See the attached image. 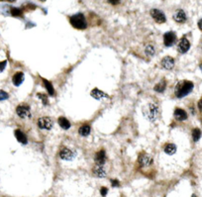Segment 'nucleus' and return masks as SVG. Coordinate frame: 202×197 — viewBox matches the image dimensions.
<instances>
[{"label":"nucleus","instance_id":"nucleus-1","mask_svg":"<svg viewBox=\"0 0 202 197\" xmlns=\"http://www.w3.org/2000/svg\"><path fill=\"white\" fill-rule=\"evenodd\" d=\"M193 87H194L193 82L188 81V80H182V81L176 84L174 93H176V96L177 98H182L189 94L192 91V89H193Z\"/></svg>","mask_w":202,"mask_h":197},{"label":"nucleus","instance_id":"nucleus-2","mask_svg":"<svg viewBox=\"0 0 202 197\" xmlns=\"http://www.w3.org/2000/svg\"><path fill=\"white\" fill-rule=\"evenodd\" d=\"M144 115L145 117L151 121V122H154L156 119H158L159 115H160V110H159V107L158 105L154 104V103H149L147 105L146 108H144Z\"/></svg>","mask_w":202,"mask_h":197},{"label":"nucleus","instance_id":"nucleus-3","mask_svg":"<svg viewBox=\"0 0 202 197\" xmlns=\"http://www.w3.org/2000/svg\"><path fill=\"white\" fill-rule=\"evenodd\" d=\"M70 24L73 25V28L78 29V30H84L86 28V21H85V17L81 13H78V14H75L73 16L70 17Z\"/></svg>","mask_w":202,"mask_h":197},{"label":"nucleus","instance_id":"nucleus-4","mask_svg":"<svg viewBox=\"0 0 202 197\" xmlns=\"http://www.w3.org/2000/svg\"><path fill=\"white\" fill-rule=\"evenodd\" d=\"M38 127L43 130H51L53 126V121L50 117H41L38 120Z\"/></svg>","mask_w":202,"mask_h":197},{"label":"nucleus","instance_id":"nucleus-5","mask_svg":"<svg viewBox=\"0 0 202 197\" xmlns=\"http://www.w3.org/2000/svg\"><path fill=\"white\" fill-rule=\"evenodd\" d=\"M16 113L19 116L20 118L25 119V118H31V111H30V107L27 106L25 104L19 105L16 108Z\"/></svg>","mask_w":202,"mask_h":197},{"label":"nucleus","instance_id":"nucleus-6","mask_svg":"<svg viewBox=\"0 0 202 197\" xmlns=\"http://www.w3.org/2000/svg\"><path fill=\"white\" fill-rule=\"evenodd\" d=\"M151 16L154 18V20L156 22V23H164L167 21V18H165V15L163 11L159 10V9H152L151 10Z\"/></svg>","mask_w":202,"mask_h":197},{"label":"nucleus","instance_id":"nucleus-7","mask_svg":"<svg viewBox=\"0 0 202 197\" xmlns=\"http://www.w3.org/2000/svg\"><path fill=\"white\" fill-rule=\"evenodd\" d=\"M74 153L71 150L67 149V148L64 147L61 148V151H60V158L64 160H73L74 158Z\"/></svg>","mask_w":202,"mask_h":197},{"label":"nucleus","instance_id":"nucleus-8","mask_svg":"<svg viewBox=\"0 0 202 197\" xmlns=\"http://www.w3.org/2000/svg\"><path fill=\"white\" fill-rule=\"evenodd\" d=\"M176 41V36L173 32H168L164 36V44L165 47H172Z\"/></svg>","mask_w":202,"mask_h":197},{"label":"nucleus","instance_id":"nucleus-9","mask_svg":"<svg viewBox=\"0 0 202 197\" xmlns=\"http://www.w3.org/2000/svg\"><path fill=\"white\" fill-rule=\"evenodd\" d=\"M190 49V43L186 38H182L177 44V50L180 53H185Z\"/></svg>","mask_w":202,"mask_h":197},{"label":"nucleus","instance_id":"nucleus-10","mask_svg":"<svg viewBox=\"0 0 202 197\" xmlns=\"http://www.w3.org/2000/svg\"><path fill=\"white\" fill-rule=\"evenodd\" d=\"M139 164L142 167H149L152 164V158L147 154H142L139 156Z\"/></svg>","mask_w":202,"mask_h":197},{"label":"nucleus","instance_id":"nucleus-11","mask_svg":"<svg viewBox=\"0 0 202 197\" xmlns=\"http://www.w3.org/2000/svg\"><path fill=\"white\" fill-rule=\"evenodd\" d=\"M161 66L164 69L170 70L174 68V60L172 57H164L163 60H161Z\"/></svg>","mask_w":202,"mask_h":197},{"label":"nucleus","instance_id":"nucleus-12","mask_svg":"<svg viewBox=\"0 0 202 197\" xmlns=\"http://www.w3.org/2000/svg\"><path fill=\"white\" fill-rule=\"evenodd\" d=\"M173 19L177 23H184L186 21V14L185 12L179 9V10H176L173 14Z\"/></svg>","mask_w":202,"mask_h":197},{"label":"nucleus","instance_id":"nucleus-13","mask_svg":"<svg viewBox=\"0 0 202 197\" xmlns=\"http://www.w3.org/2000/svg\"><path fill=\"white\" fill-rule=\"evenodd\" d=\"M94 160H95L96 164H100L103 165L106 160V155H105V152L101 150L99 152H97L96 155H95V158H94Z\"/></svg>","mask_w":202,"mask_h":197},{"label":"nucleus","instance_id":"nucleus-14","mask_svg":"<svg viewBox=\"0 0 202 197\" xmlns=\"http://www.w3.org/2000/svg\"><path fill=\"white\" fill-rule=\"evenodd\" d=\"M173 116H174V118L178 121H184L187 119V113L183 109H180V108H176L174 110Z\"/></svg>","mask_w":202,"mask_h":197},{"label":"nucleus","instance_id":"nucleus-15","mask_svg":"<svg viewBox=\"0 0 202 197\" xmlns=\"http://www.w3.org/2000/svg\"><path fill=\"white\" fill-rule=\"evenodd\" d=\"M24 81V73L19 71V73H16L12 77V82L15 86H19L20 84Z\"/></svg>","mask_w":202,"mask_h":197},{"label":"nucleus","instance_id":"nucleus-16","mask_svg":"<svg viewBox=\"0 0 202 197\" xmlns=\"http://www.w3.org/2000/svg\"><path fill=\"white\" fill-rule=\"evenodd\" d=\"M91 96L94 98V99H96V100H102L103 98H107V97H108V95H107L105 92L99 90L98 88L93 89V90L91 91Z\"/></svg>","mask_w":202,"mask_h":197},{"label":"nucleus","instance_id":"nucleus-17","mask_svg":"<svg viewBox=\"0 0 202 197\" xmlns=\"http://www.w3.org/2000/svg\"><path fill=\"white\" fill-rule=\"evenodd\" d=\"M93 173L94 175H96L97 177H104L106 176V171L103 167V165L100 164H96L93 168Z\"/></svg>","mask_w":202,"mask_h":197},{"label":"nucleus","instance_id":"nucleus-18","mask_svg":"<svg viewBox=\"0 0 202 197\" xmlns=\"http://www.w3.org/2000/svg\"><path fill=\"white\" fill-rule=\"evenodd\" d=\"M14 134H15V137L17 139V141L19 142V143H21V144L26 145L27 143H28V140H27L26 135L21 131V130H15Z\"/></svg>","mask_w":202,"mask_h":197},{"label":"nucleus","instance_id":"nucleus-19","mask_svg":"<svg viewBox=\"0 0 202 197\" xmlns=\"http://www.w3.org/2000/svg\"><path fill=\"white\" fill-rule=\"evenodd\" d=\"M164 152L165 154H168L169 156H172L173 154H176V146L173 144H167L164 147Z\"/></svg>","mask_w":202,"mask_h":197},{"label":"nucleus","instance_id":"nucleus-20","mask_svg":"<svg viewBox=\"0 0 202 197\" xmlns=\"http://www.w3.org/2000/svg\"><path fill=\"white\" fill-rule=\"evenodd\" d=\"M57 122H59V125L60 126L64 129V130H67L70 128V122L69 120H67L65 117H60L59 119H57Z\"/></svg>","mask_w":202,"mask_h":197},{"label":"nucleus","instance_id":"nucleus-21","mask_svg":"<svg viewBox=\"0 0 202 197\" xmlns=\"http://www.w3.org/2000/svg\"><path fill=\"white\" fill-rule=\"evenodd\" d=\"M90 131H91V128L89 125H83V126H81L79 128L78 130V133L80 136L82 137H87L89 134H90Z\"/></svg>","mask_w":202,"mask_h":197},{"label":"nucleus","instance_id":"nucleus-22","mask_svg":"<svg viewBox=\"0 0 202 197\" xmlns=\"http://www.w3.org/2000/svg\"><path fill=\"white\" fill-rule=\"evenodd\" d=\"M43 83H44V86L46 87L49 94L52 95V96L55 95V89H53L52 83L50 81H48V80H46V79H43Z\"/></svg>","mask_w":202,"mask_h":197},{"label":"nucleus","instance_id":"nucleus-23","mask_svg":"<svg viewBox=\"0 0 202 197\" xmlns=\"http://www.w3.org/2000/svg\"><path fill=\"white\" fill-rule=\"evenodd\" d=\"M165 87H167V83H165V81H160V83H158L154 87V90L156 91V92H164L165 90Z\"/></svg>","mask_w":202,"mask_h":197},{"label":"nucleus","instance_id":"nucleus-24","mask_svg":"<svg viewBox=\"0 0 202 197\" xmlns=\"http://www.w3.org/2000/svg\"><path fill=\"white\" fill-rule=\"evenodd\" d=\"M200 138H201V131L198 128H195L192 131V139H193L194 142H198Z\"/></svg>","mask_w":202,"mask_h":197},{"label":"nucleus","instance_id":"nucleus-25","mask_svg":"<svg viewBox=\"0 0 202 197\" xmlns=\"http://www.w3.org/2000/svg\"><path fill=\"white\" fill-rule=\"evenodd\" d=\"M155 47L152 46V45H148L145 49V53L148 57H152L155 55Z\"/></svg>","mask_w":202,"mask_h":197},{"label":"nucleus","instance_id":"nucleus-26","mask_svg":"<svg viewBox=\"0 0 202 197\" xmlns=\"http://www.w3.org/2000/svg\"><path fill=\"white\" fill-rule=\"evenodd\" d=\"M11 14H12V16H14V17H21L23 13H22L21 9H19V8H12L11 9Z\"/></svg>","mask_w":202,"mask_h":197},{"label":"nucleus","instance_id":"nucleus-27","mask_svg":"<svg viewBox=\"0 0 202 197\" xmlns=\"http://www.w3.org/2000/svg\"><path fill=\"white\" fill-rule=\"evenodd\" d=\"M37 96H38V98H40V99L42 100V102H43L44 105H48V104H49L48 96H47L46 94H43V93H38Z\"/></svg>","mask_w":202,"mask_h":197},{"label":"nucleus","instance_id":"nucleus-28","mask_svg":"<svg viewBox=\"0 0 202 197\" xmlns=\"http://www.w3.org/2000/svg\"><path fill=\"white\" fill-rule=\"evenodd\" d=\"M8 97H9V95H8L7 92L3 91V90H0V101L6 100V99H8Z\"/></svg>","mask_w":202,"mask_h":197},{"label":"nucleus","instance_id":"nucleus-29","mask_svg":"<svg viewBox=\"0 0 202 197\" xmlns=\"http://www.w3.org/2000/svg\"><path fill=\"white\" fill-rule=\"evenodd\" d=\"M6 65H7V61H3L0 62V73L4 70V69H5Z\"/></svg>","mask_w":202,"mask_h":197},{"label":"nucleus","instance_id":"nucleus-30","mask_svg":"<svg viewBox=\"0 0 202 197\" xmlns=\"http://www.w3.org/2000/svg\"><path fill=\"white\" fill-rule=\"evenodd\" d=\"M107 192H108V189H107L106 187H101L100 188V193H101L102 196H106Z\"/></svg>","mask_w":202,"mask_h":197},{"label":"nucleus","instance_id":"nucleus-31","mask_svg":"<svg viewBox=\"0 0 202 197\" xmlns=\"http://www.w3.org/2000/svg\"><path fill=\"white\" fill-rule=\"evenodd\" d=\"M110 4H112V5H116V4H118L121 0H107Z\"/></svg>","mask_w":202,"mask_h":197},{"label":"nucleus","instance_id":"nucleus-32","mask_svg":"<svg viewBox=\"0 0 202 197\" xmlns=\"http://www.w3.org/2000/svg\"><path fill=\"white\" fill-rule=\"evenodd\" d=\"M111 182H112V186H113V187H115V186H119V181H118V180L113 179Z\"/></svg>","mask_w":202,"mask_h":197},{"label":"nucleus","instance_id":"nucleus-33","mask_svg":"<svg viewBox=\"0 0 202 197\" xmlns=\"http://www.w3.org/2000/svg\"><path fill=\"white\" fill-rule=\"evenodd\" d=\"M198 108H199V110L202 112V98L198 101Z\"/></svg>","mask_w":202,"mask_h":197},{"label":"nucleus","instance_id":"nucleus-34","mask_svg":"<svg viewBox=\"0 0 202 197\" xmlns=\"http://www.w3.org/2000/svg\"><path fill=\"white\" fill-rule=\"evenodd\" d=\"M198 28L202 31V19H200V20L198 21Z\"/></svg>","mask_w":202,"mask_h":197},{"label":"nucleus","instance_id":"nucleus-35","mask_svg":"<svg viewBox=\"0 0 202 197\" xmlns=\"http://www.w3.org/2000/svg\"><path fill=\"white\" fill-rule=\"evenodd\" d=\"M199 68H200V69H201V71H202V64H200V65H199Z\"/></svg>","mask_w":202,"mask_h":197},{"label":"nucleus","instance_id":"nucleus-36","mask_svg":"<svg viewBox=\"0 0 202 197\" xmlns=\"http://www.w3.org/2000/svg\"><path fill=\"white\" fill-rule=\"evenodd\" d=\"M200 47H201V49H202V41H201V43H200Z\"/></svg>","mask_w":202,"mask_h":197},{"label":"nucleus","instance_id":"nucleus-37","mask_svg":"<svg viewBox=\"0 0 202 197\" xmlns=\"http://www.w3.org/2000/svg\"><path fill=\"white\" fill-rule=\"evenodd\" d=\"M192 197H196V196L195 195H192Z\"/></svg>","mask_w":202,"mask_h":197},{"label":"nucleus","instance_id":"nucleus-38","mask_svg":"<svg viewBox=\"0 0 202 197\" xmlns=\"http://www.w3.org/2000/svg\"><path fill=\"white\" fill-rule=\"evenodd\" d=\"M41 1H46V0H41Z\"/></svg>","mask_w":202,"mask_h":197}]
</instances>
